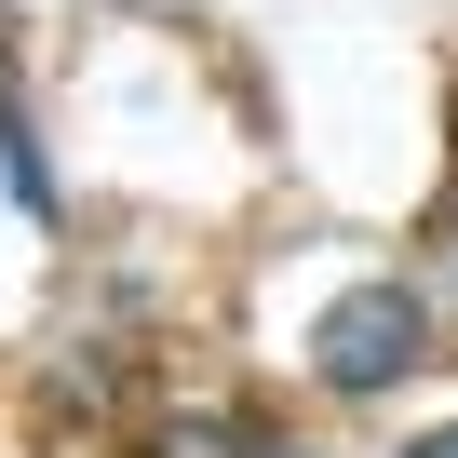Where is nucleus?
I'll return each instance as SVG.
<instances>
[{
	"mask_svg": "<svg viewBox=\"0 0 458 458\" xmlns=\"http://www.w3.org/2000/svg\"><path fill=\"white\" fill-rule=\"evenodd\" d=\"M404 458H458V418H445V431H418V445H404Z\"/></svg>",
	"mask_w": 458,
	"mask_h": 458,
	"instance_id": "20e7f679",
	"label": "nucleus"
},
{
	"mask_svg": "<svg viewBox=\"0 0 458 458\" xmlns=\"http://www.w3.org/2000/svg\"><path fill=\"white\" fill-rule=\"evenodd\" d=\"M162 458H270V445H243V418L189 404V418H162Z\"/></svg>",
	"mask_w": 458,
	"mask_h": 458,
	"instance_id": "7ed1b4c3",
	"label": "nucleus"
},
{
	"mask_svg": "<svg viewBox=\"0 0 458 458\" xmlns=\"http://www.w3.org/2000/svg\"><path fill=\"white\" fill-rule=\"evenodd\" d=\"M0 189H14L28 216H55V175H41V148H28V108H14V68H0Z\"/></svg>",
	"mask_w": 458,
	"mask_h": 458,
	"instance_id": "f03ea898",
	"label": "nucleus"
},
{
	"mask_svg": "<svg viewBox=\"0 0 458 458\" xmlns=\"http://www.w3.org/2000/svg\"><path fill=\"white\" fill-rule=\"evenodd\" d=\"M431 364V297L418 284H351V297H324V324H310V377L324 391H391V377H418Z\"/></svg>",
	"mask_w": 458,
	"mask_h": 458,
	"instance_id": "f257e3e1",
	"label": "nucleus"
},
{
	"mask_svg": "<svg viewBox=\"0 0 458 458\" xmlns=\"http://www.w3.org/2000/svg\"><path fill=\"white\" fill-rule=\"evenodd\" d=\"M270 458H297V445H270Z\"/></svg>",
	"mask_w": 458,
	"mask_h": 458,
	"instance_id": "39448f33",
	"label": "nucleus"
}]
</instances>
